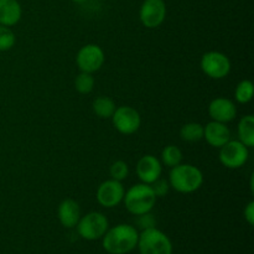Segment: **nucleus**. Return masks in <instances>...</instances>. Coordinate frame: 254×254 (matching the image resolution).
<instances>
[{"label":"nucleus","mask_w":254,"mask_h":254,"mask_svg":"<svg viewBox=\"0 0 254 254\" xmlns=\"http://www.w3.org/2000/svg\"><path fill=\"white\" fill-rule=\"evenodd\" d=\"M92 108H93L94 114H96L98 118L101 119H109L113 116L114 111H116L117 106L116 102L112 98L106 96H101L98 98H96L92 104Z\"/></svg>","instance_id":"nucleus-18"},{"label":"nucleus","mask_w":254,"mask_h":254,"mask_svg":"<svg viewBox=\"0 0 254 254\" xmlns=\"http://www.w3.org/2000/svg\"><path fill=\"white\" fill-rule=\"evenodd\" d=\"M158 197L154 193L153 189L148 184H135L130 186L124 193L123 202L129 213L134 216L144 215L151 212L156 205Z\"/></svg>","instance_id":"nucleus-3"},{"label":"nucleus","mask_w":254,"mask_h":254,"mask_svg":"<svg viewBox=\"0 0 254 254\" xmlns=\"http://www.w3.org/2000/svg\"><path fill=\"white\" fill-rule=\"evenodd\" d=\"M169 184L179 193H192L203 184V174L197 166L191 164H179L171 168Z\"/></svg>","instance_id":"nucleus-2"},{"label":"nucleus","mask_w":254,"mask_h":254,"mask_svg":"<svg viewBox=\"0 0 254 254\" xmlns=\"http://www.w3.org/2000/svg\"><path fill=\"white\" fill-rule=\"evenodd\" d=\"M124 193H126V189H124L122 181L109 180L103 181L101 185L98 186L96 192L97 202L104 208H113L117 207L121 202H123Z\"/></svg>","instance_id":"nucleus-10"},{"label":"nucleus","mask_w":254,"mask_h":254,"mask_svg":"<svg viewBox=\"0 0 254 254\" xmlns=\"http://www.w3.org/2000/svg\"><path fill=\"white\" fill-rule=\"evenodd\" d=\"M96 79L93 74L87 73V72H79L74 78V88L81 94H89L94 88Z\"/></svg>","instance_id":"nucleus-22"},{"label":"nucleus","mask_w":254,"mask_h":254,"mask_svg":"<svg viewBox=\"0 0 254 254\" xmlns=\"http://www.w3.org/2000/svg\"><path fill=\"white\" fill-rule=\"evenodd\" d=\"M77 233L86 241L102 240L109 228V221L104 213L92 211L87 215L81 216L76 226Z\"/></svg>","instance_id":"nucleus-5"},{"label":"nucleus","mask_w":254,"mask_h":254,"mask_svg":"<svg viewBox=\"0 0 254 254\" xmlns=\"http://www.w3.org/2000/svg\"><path fill=\"white\" fill-rule=\"evenodd\" d=\"M200 67L203 73L210 78L223 79L230 74L231 61L223 52L208 51L201 57Z\"/></svg>","instance_id":"nucleus-6"},{"label":"nucleus","mask_w":254,"mask_h":254,"mask_svg":"<svg viewBox=\"0 0 254 254\" xmlns=\"http://www.w3.org/2000/svg\"><path fill=\"white\" fill-rule=\"evenodd\" d=\"M22 9L17 0H0V25L11 27L21 20Z\"/></svg>","instance_id":"nucleus-16"},{"label":"nucleus","mask_w":254,"mask_h":254,"mask_svg":"<svg viewBox=\"0 0 254 254\" xmlns=\"http://www.w3.org/2000/svg\"><path fill=\"white\" fill-rule=\"evenodd\" d=\"M253 82L250 79H242L235 89V99L240 104H247L253 98Z\"/></svg>","instance_id":"nucleus-21"},{"label":"nucleus","mask_w":254,"mask_h":254,"mask_svg":"<svg viewBox=\"0 0 254 254\" xmlns=\"http://www.w3.org/2000/svg\"><path fill=\"white\" fill-rule=\"evenodd\" d=\"M111 119L114 129L123 135H131L136 133L141 126L140 114L130 106L117 107Z\"/></svg>","instance_id":"nucleus-9"},{"label":"nucleus","mask_w":254,"mask_h":254,"mask_svg":"<svg viewBox=\"0 0 254 254\" xmlns=\"http://www.w3.org/2000/svg\"><path fill=\"white\" fill-rule=\"evenodd\" d=\"M138 228L128 223H119L108 228L102 237V247L109 254H128L138 245Z\"/></svg>","instance_id":"nucleus-1"},{"label":"nucleus","mask_w":254,"mask_h":254,"mask_svg":"<svg viewBox=\"0 0 254 254\" xmlns=\"http://www.w3.org/2000/svg\"><path fill=\"white\" fill-rule=\"evenodd\" d=\"M166 17V5L164 0H144L139 9V20L143 26L156 29Z\"/></svg>","instance_id":"nucleus-11"},{"label":"nucleus","mask_w":254,"mask_h":254,"mask_svg":"<svg viewBox=\"0 0 254 254\" xmlns=\"http://www.w3.org/2000/svg\"><path fill=\"white\" fill-rule=\"evenodd\" d=\"M150 186L151 189H153L156 197H165L169 193V190H170V184H169V181L164 180V179L161 178H159L158 180L154 181Z\"/></svg>","instance_id":"nucleus-25"},{"label":"nucleus","mask_w":254,"mask_h":254,"mask_svg":"<svg viewBox=\"0 0 254 254\" xmlns=\"http://www.w3.org/2000/svg\"><path fill=\"white\" fill-rule=\"evenodd\" d=\"M136 248L140 254H173L170 238L156 227L143 230L139 233Z\"/></svg>","instance_id":"nucleus-4"},{"label":"nucleus","mask_w":254,"mask_h":254,"mask_svg":"<svg viewBox=\"0 0 254 254\" xmlns=\"http://www.w3.org/2000/svg\"><path fill=\"white\" fill-rule=\"evenodd\" d=\"M243 216H245V220L247 221L248 225H254V201H251V202L247 203L245 211H243Z\"/></svg>","instance_id":"nucleus-27"},{"label":"nucleus","mask_w":254,"mask_h":254,"mask_svg":"<svg viewBox=\"0 0 254 254\" xmlns=\"http://www.w3.org/2000/svg\"><path fill=\"white\" fill-rule=\"evenodd\" d=\"M208 116L212 121L220 123H230L237 117V107L235 102L225 97L213 98L208 104Z\"/></svg>","instance_id":"nucleus-12"},{"label":"nucleus","mask_w":254,"mask_h":254,"mask_svg":"<svg viewBox=\"0 0 254 254\" xmlns=\"http://www.w3.org/2000/svg\"><path fill=\"white\" fill-rule=\"evenodd\" d=\"M181 140L188 143H196L203 139V126L197 122H190L181 127L180 129Z\"/></svg>","instance_id":"nucleus-19"},{"label":"nucleus","mask_w":254,"mask_h":254,"mask_svg":"<svg viewBox=\"0 0 254 254\" xmlns=\"http://www.w3.org/2000/svg\"><path fill=\"white\" fill-rule=\"evenodd\" d=\"M183 151H181V149L179 148V146L176 145H173V144H170V145L165 146V148L163 149V151H161V164L165 166H168V168H174V166L179 165V164L183 163Z\"/></svg>","instance_id":"nucleus-20"},{"label":"nucleus","mask_w":254,"mask_h":254,"mask_svg":"<svg viewBox=\"0 0 254 254\" xmlns=\"http://www.w3.org/2000/svg\"><path fill=\"white\" fill-rule=\"evenodd\" d=\"M109 175L111 179L117 181H123L126 180L129 176V166L126 161L123 160H117L109 168Z\"/></svg>","instance_id":"nucleus-24"},{"label":"nucleus","mask_w":254,"mask_h":254,"mask_svg":"<svg viewBox=\"0 0 254 254\" xmlns=\"http://www.w3.org/2000/svg\"><path fill=\"white\" fill-rule=\"evenodd\" d=\"M71 1L76 2V4H82V2H84V1H86V0H71Z\"/></svg>","instance_id":"nucleus-28"},{"label":"nucleus","mask_w":254,"mask_h":254,"mask_svg":"<svg viewBox=\"0 0 254 254\" xmlns=\"http://www.w3.org/2000/svg\"><path fill=\"white\" fill-rule=\"evenodd\" d=\"M106 62L103 49L97 44H87L78 50L76 56L77 67L81 72L92 73L99 71Z\"/></svg>","instance_id":"nucleus-8"},{"label":"nucleus","mask_w":254,"mask_h":254,"mask_svg":"<svg viewBox=\"0 0 254 254\" xmlns=\"http://www.w3.org/2000/svg\"><path fill=\"white\" fill-rule=\"evenodd\" d=\"M136 226L140 228L141 231L143 230H148V228H153L156 227V220L150 212L144 213V215H139L136 216Z\"/></svg>","instance_id":"nucleus-26"},{"label":"nucleus","mask_w":254,"mask_h":254,"mask_svg":"<svg viewBox=\"0 0 254 254\" xmlns=\"http://www.w3.org/2000/svg\"><path fill=\"white\" fill-rule=\"evenodd\" d=\"M59 221L64 228H74L81 218V207L78 202L72 198L62 201L57 208Z\"/></svg>","instance_id":"nucleus-15"},{"label":"nucleus","mask_w":254,"mask_h":254,"mask_svg":"<svg viewBox=\"0 0 254 254\" xmlns=\"http://www.w3.org/2000/svg\"><path fill=\"white\" fill-rule=\"evenodd\" d=\"M16 44V35L10 27L0 25V52L11 50Z\"/></svg>","instance_id":"nucleus-23"},{"label":"nucleus","mask_w":254,"mask_h":254,"mask_svg":"<svg viewBox=\"0 0 254 254\" xmlns=\"http://www.w3.org/2000/svg\"><path fill=\"white\" fill-rule=\"evenodd\" d=\"M218 159L225 168L231 169V170L241 169L246 165L250 159V149L240 140L231 139L222 148H220Z\"/></svg>","instance_id":"nucleus-7"},{"label":"nucleus","mask_w":254,"mask_h":254,"mask_svg":"<svg viewBox=\"0 0 254 254\" xmlns=\"http://www.w3.org/2000/svg\"><path fill=\"white\" fill-rule=\"evenodd\" d=\"M238 140L248 149L254 146V117L252 114L243 116L237 126Z\"/></svg>","instance_id":"nucleus-17"},{"label":"nucleus","mask_w":254,"mask_h":254,"mask_svg":"<svg viewBox=\"0 0 254 254\" xmlns=\"http://www.w3.org/2000/svg\"><path fill=\"white\" fill-rule=\"evenodd\" d=\"M203 139L212 148L220 149L231 140V130L227 124L211 121L203 127Z\"/></svg>","instance_id":"nucleus-14"},{"label":"nucleus","mask_w":254,"mask_h":254,"mask_svg":"<svg viewBox=\"0 0 254 254\" xmlns=\"http://www.w3.org/2000/svg\"><path fill=\"white\" fill-rule=\"evenodd\" d=\"M136 175L139 180L144 184L151 185L155 180L161 178L163 174V164L154 155H144L136 163Z\"/></svg>","instance_id":"nucleus-13"}]
</instances>
